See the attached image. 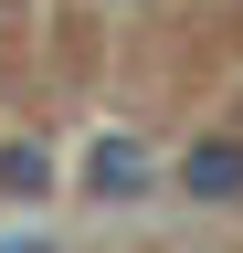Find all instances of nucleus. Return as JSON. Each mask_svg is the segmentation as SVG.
Returning <instances> with one entry per match:
<instances>
[{
  "instance_id": "obj_1",
  "label": "nucleus",
  "mask_w": 243,
  "mask_h": 253,
  "mask_svg": "<svg viewBox=\"0 0 243 253\" xmlns=\"http://www.w3.org/2000/svg\"><path fill=\"white\" fill-rule=\"evenodd\" d=\"M169 179L191 190V201H243V137H191Z\"/></svg>"
}]
</instances>
